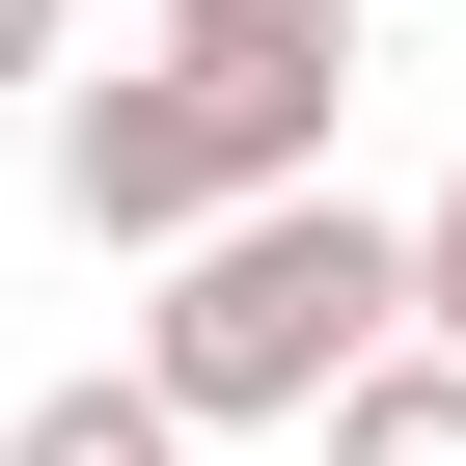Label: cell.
<instances>
[{"mask_svg":"<svg viewBox=\"0 0 466 466\" xmlns=\"http://www.w3.org/2000/svg\"><path fill=\"white\" fill-rule=\"evenodd\" d=\"M165 83H219L302 192H329V110H357V0H165Z\"/></svg>","mask_w":466,"mask_h":466,"instance_id":"3957f363","label":"cell"},{"mask_svg":"<svg viewBox=\"0 0 466 466\" xmlns=\"http://www.w3.org/2000/svg\"><path fill=\"white\" fill-rule=\"evenodd\" d=\"M56 28H83V0H0V83H56Z\"/></svg>","mask_w":466,"mask_h":466,"instance_id":"52a82bcc","label":"cell"},{"mask_svg":"<svg viewBox=\"0 0 466 466\" xmlns=\"http://www.w3.org/2000/svg\"><path fill=\"white\" fill-rule=\"evenodd\" d=\"M384 248H411V357H466V165H439V192L384 219Z\"/></svg>","mask_w":466,"mask_h":466,"instance_id":"8992f818","label":"cell"},{"mask_svg":"<svg viewBox=\"0 0 466 466\" xmlns=\"http://www.w3.org/2000/svg\"><path fill=\"white\" fill-rule=\"evenodd\" d=\"M248 192H302L248 110H219V83H56V219H83V248H192V219H248Z\"/></svg>","mask_w":466,"mask_h":466,"instance_id":"7a4b0ae2","label":"cell"},{"mask_svg":"<svg viewBox=\"0 0 466 466\" xmlns=\"http://www.w3.org/2000/svg\"><path fill=\"white\" fill-rule=\"evenodd\" d=\"M329 466H466V357H411V329H384V357L329 384Z\"/></svg>","mask_w":466,"mask_h":466,"instance_id":"277c9868","label":"cell"},{"mask_svg":"<svg viewBox=\"0 0 466 466\" xmlns=\"http://www.w3.org/2000/svg\"><path fill=\"white\" fill-rule=\"evenodd\" d=\"M384 329H411V248H384V219H357V192H248V219L165 248L137 411H165V439H275V411H329Z\"/></svg>","mask_w":466,"mask_h":466,"instance_id":"6da1fadb","label":"cell"},{"mask_svg":"<svg viewBox=\"0 0 466 466\" xmlns=\"http://www.w3.org/2000/svg\"><path fill=\"white\" fill-rule=\"evenodd\" d=\"M0 466H219V439H165L137 384H28V411H0Z\"/></svg>","mask_w":466,"mask_h":466,"instance_id":"5b68a950","label":"cell"}]
</instances>
